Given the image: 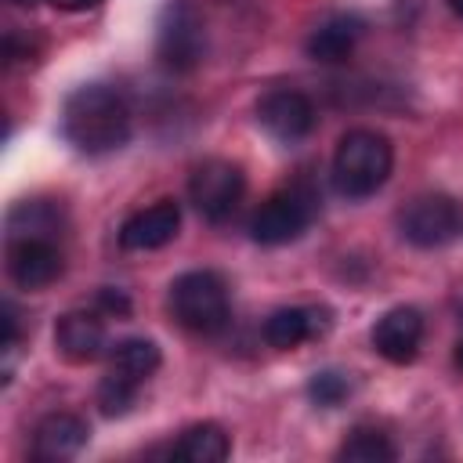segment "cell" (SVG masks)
<instances>
[{
    "label": "cell",
    "mask_w": 463,
    "mask_h": 463,
    "mask_svg": "<svg viewBox=\"0 0 463 463\" xmlns=\"http://www.w3.org/2000/svg\"><path fill=\"white\" fill-rule=\"evenodd\" d=\"M130 105L109 83H83L61 105V137L80 156H109L130 141Z\"/></svg>",
    "instance_id": "6da1fadb"
},
{
    "label": "cell",
    "mask_w": 463,
    "mask_h": 463,
    "mask_svg": "<svg viewBox=\"0 0 463 463\" xmlns=\"http://www.w3.org/2000/svg\"><path fill=\"white\" fill-rule=\"evenodd\" d=\"M394 170V148L380 130L354 127L336 141L333 152V188L344 199L376 195Z\"/></svg>",
    "instance_id": "7a4b0ae2"
},
{
    "label": "cell",
    "mask_w": 463,
    "mask_h": 463,
    "mask_svg": "<svg viewBox=\"0 0 463 463\" xmlns=\"http://www.w3.org/2000/svg\"><path fill=\"white\" fill-rule=\"evenodd\" d=\"M166 307L174 315V322L195 336H217L228 318H232V300H228V286L217 271L210 268H195L184 271L170 282L166 293Z\"/></svg>",
    "instance_id": "3957f363"
},
{
    "label": "cell",
    "mask_w": 463,
    "mask_h": 463,
    "mask_svg": "<svg viewBox=\"0 0 463 463\" xmlns=\"http://www.w3.org/2000/svg\"><path fill=\"white\" fill-rule=\"evenodd\" d=\"M163 365L159 344L145 340V336H130L119 340L109 351V369L98 380V409L101 416H127L130 405L137 402V391L145 387V380Z\"/></svg>",
    "instance_id": "277c9868"
},
{
    "label": "cell",
    "mask_w": 463,
    "mask_h": 463,
    "mask_svg": "<svg viewBox=\"0 0 463 463\" xmlns=\"http://www.w3.org/2000/svg\"><path fill=\"white\" fill-rule=\"evenodd\" d=\"M318 217V192L311 181H293L268 195L257 213L250 217V239L260 246H286L297 242Z\"/></svg>",
    "instance_id": "5b68a950"
},
{
    "label": "cell",
    "mask_w": 463,
    "mask_h": 463,
    "mask_svg": "<svg viewBox=\"0 0 463 463\" xmlns=\"http://www.w3.org/2000/svg\"><path fill=\"white\" fill-rule=\"evenodd\" d=\"M206 54L203 14L192 0H166L156 22V61L170 76H188Z\"/></svg>",
    "instance_id": "8992f818"
},
{
    "label": "cell",
    "mask_w": 463,
    "mask_h": 463,
    "mask_svg": "<svg viewBox=\"0 0 463 463\" xmlns=\"http://www.w3.org/2000/svg\"><path fill=\"white\" fill-rule=\"evenodd\" d=\"M398 232L416 250H441L463 239V203L445 192H427L398 210Z\"/></svg>",
    "instance_id": "52a82bcc"
},
{
    "label": "cell",
    "mask_w": 463,
    "mask_h": 463,
    "mask_svg": "<svg viewBox=\"0 0 463 463\" xmlns=\"http://www.w3.org/2000/svg\"><path fill=\"white\" fill-rule=\"evenodd\" d=\"M246 195V174L232 159H203L188 174V199L203 221L224 224Z\"/></svg>",
    "instance_id": "ba28073f"
},
{
    "label": "cell",
    "mask_w": 463,
    "mask_h": 463,
    "mask_svg": "<svg viewBox=\"0 0 463 463\" xmlns=\"http://www.w3.org/2000/svg\"><path fill=\"white\" fill-rule=\"evenodd\" d=\"M4 264L7 279L18 289H47L51 282L61 279L65 271V253L61 239H43V235H4Z\"/></svg>",
    "instance_id": "9c48e42d"
},
{
    "label": "cell",
    "mask_w": 463,
    "mask_h": 463,
    "mask_svg": "<svg viewBox=\"0 0 463 463\" xmlns=\"http://www.w3.org/2000/svg\"><path fill=\"white\" fill-rule=\"evenodd\" d=\"M257 123H260V130L268 137H275L282 145H297V141H304L315 130L318 112H315V101L304 90L271 87L257 101Z\"/></svg>",
    "instance_id": "30bf717a"
},
{
    "label": "cell",
    "mask_w": 463,
    "mask_h": 463,
    "mask_svg": "<svg viewBox=\"0 0 463 463\" xmlns=\"http://www.w3.org/2000/svg\"><path fill=\"white\" fill-rule=\"evenodd\" d=\"M369 340H373V351L380 358H387L391 365H409L420 354V344H423V315L409 304L391 307L376 318Z\"/></svg>",
    "instance_id": "8fae6325"
},
{
    "label": "cell",
    "mask_w": 463,
    "mask_h": 463,
    "mask_svg": "<svg viewBox=\"0 0 463 463\" xmlns=\"http://www.w3.org/2000/svg\"><path fill=\"white\" fill-rule=\"evenodd\" d=\"M87 441H90V427H87L83 416H76V412H47L33 427L29 456L36 463H65V459L80 456Z\"/></svg>",
    "instance_id": "7c38bea8"
},
{
    "label": "cell",
    "mask_w": 463,
    "mask_h": 463,
    "mask_svg": "<svg viewBox=\"0 0 463 463\" xmlns=\"http://www.w3.org/2000/svg\"><path fill=\"white\" fill-rule=\"evenodd\" d=\"M54 347L72 365L98 362L105 354V347H109L105 315L101 311H65L58 318V326H54Z\"/></svg>",
    "instance_id": "4fadbf2b"
},
{
    "label": "cell",
    "mask_w": 463,
    "mask_h": 463,
    "mask_svg": "<svg viewBox=\"0 0 463 463\" xmlns=\"http://www.w3.org/2000/svg\"><path fill=\"white\" fill-rule=\"evenodd\" d=\"M177 228H181V206L174 199H159V203L130 213L119 224V246L134 250V253L163 250L166 242L177 239Z\"/></svg>",
    "instance_id": "5bb4252c"
},
{
    "label": "cell",
    "mask_w": 463,
    "mask_h": 463,
    "mask_svg": "<svg viewBox=\"0 0 463 463\" xmlns=\"http://www.w3.org/2000/svg\"><path fill=\"white\" fill-rule=\"evenodd\" d=\"M329 329L326 307H279L264 318V340L275 351H293L304 340H318Z\"/></svg>",
    "instance_id": "9a60e30c"
},
{
    "label": "cell",
    "mask_w": 463,
    "mask_h": 463,
    "mask_svg": "<svg viewBox=\"0 0 463 463\" xmlns=\"http://www.w3.org/2000/svg\"><path fill=\"white\" fill-rule=\"evenodd\" d=\"M362 33H365V22H362L358 14L340 11V14H329V18H326L311 36H307L304 51H307V58H311V61L340 65V61H347V58H351V51L358 47Z\"/></svg>",
    "instance_id": "2e32d148"
},
{
    "label": "cell",
    "mask_w": 463,
    "mask_h": 463,
    "mask_svg": "<svg viewBox=\"0 0 463 463\" xmlns=\"http://www.w3.org/2000/svg\"><path fill=\"white\" fill-rule=\"evenodd\" d=\"M170 456L181 463H224L232 456V438L221 423L203 420L181 430V438L170 445Z\"/></svg>",
    "instance_id": "e0dca14e"
},
{
    "label": "cell",
    "mask_w": 463,
    "mask_h": 463,
    "mask_svg": "<svg viewBox=\"0 0 463 463\" xmlns=\"http://www.w3.org/2000/svg\"><path fill=\"white\" fill-rule=\"evenodd\" d=\"M398 452L391 445V438L376 427H354L344 445L336 449V459H347V463H391Z\"/></svg>",
    "instance_id": "ac0fdd59"
},
{
    "label": "cell",
    "mask_w": 463,
    "mask_h": 463,
    "mask_svg": "<svg viewBox=\"0 0 463 463\" xmlns=\"http://www.w3.org/2000/svg\"><path fill=\"white\" fill-rule=\"evenodd\" d=\"M304 391H307L311 405H318V409H336V405L347 402V394L354 391V383H351V376L340 373V369H318V373H311V380H307Z\"/></svg>",
    "instance_id": "d6986e66"
},
{
    "label": "cell",
    "mask_w": 463,
    "mask_h": 463,
    "mask_svg": "<svg viewBox=\"0 0 463 463\" xmlns=\"http://www.w3.org/2000/svg\"><path fill=\"white\" fill-rule=\"evenodd\" d=\"M0 326H4V333H0V351H4V383H7V380H11L14 354H18V344H22V315H18V307H14L11 300H4V307H0Z\"/></svg>",
    "instance_id": "ffe728a7"
},
{
    "label": "cell",
    "mask_w": 463,
    "mask_h": 463,
    "mask_svg": "<svg viewBox=\"0 0 463 463\" xmlns=\"http://www.w3.org/2000/svg\"><path fill=\"white\" fill-rule=\"evenodd\" d=\"M94 311H101L105 318H127V315H130V297H127L123 289L101 286L98 297H94Z\"/></svg>",
    "instance_id": "44dd1931"
},
{
    "label": "cell",
    "mask_w": 463,
    "mask_h": 463,
    "mask_svg": "<svg viewBox=\"0 0 463 463\" xmlns=\"http://www.w3.org/2000/svg\"><path fill=\"white\" fill-rule=\"evenodd\" d=\"M33 40L22 33V29H7V36H4V61L7 65H18V61H29L33 58Z\"/></svg>",
    "instance_id": "7402d4cb"
},
{
    "label": "cell",
    "mask_w": 463,
    "mask_h": 463,
    "mask_svg": "<svg viewBox=\"0 0 463 463\" xmlns=\"http://www.w3.org/2000/svg\"><path fill=\"white\" fill-rule=\"evenodd\" d=\"M51 7H58V11H90L98 0H47Z\"/></svg>",
    "instance_id": "603a6c76"
},
{
    "label": "cell",
    "mask_w": 463,
    "mask_h": 463,
    "mask_svg": "<svg viewBox=\"0 0 463 463\" xmlns=\"http://www.w3.org/2000/svg\"><path fill=\"white\" fill-rule=\"evenodd\" d=\"M445 4H449V11H452L459 22H463V0H445Z\"/></svg>",
    "instance_id": "cb8c5ba5"
},
{
    "label": "cell",
    "mask_w": 463,
    "mask_h": 463,
    "mask_svg": "<svg viewBox=\"0 0 463 463\" xmlns=\"http://www.w3.org/2000/svg\"><path fill=\"white\" fill-rule=\"evenodd\" d=\"M452 358H456V365L463 369V333H459V340H456V351H452Z\"/></svg>",
    "instance_id": "d4e9b609"
},
{
    "label": "cell",
    "mask_w": 463,
    "mask_h": 463,
    "mask_svg": "<svg viewBox=\"0 0 463 463\" xmlns=\"http://www.w3.org/2000/svg\"><path fill=\"white\" fill-rule=\"evenodd\" d=\"M7 4H18V7H33V4H40V0H7Z\"/></svg>",
    "instance_id": "484cf974"
}]
</instances>
